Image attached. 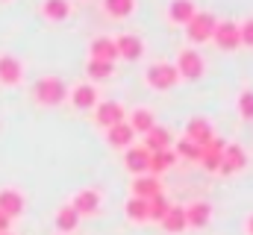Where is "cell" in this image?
I'll return each instance as SVG.
<instances>
[{
    "label": "cell",
    "instance_id": "cell-1",
    "mask_svg": "<svg viewBox=\"0 0 253 235\" xmlns=\"http://www.w3.org/2000/svg\"><path fill=\"white\" fill-rule=\"evenodd\" d=\"M33 97L42 106H59L65 97H68V88H65V82L59 77H42L33 85Z\"/></svg>",
    "mask_w": 253,
    "mask_h": 235
},
{
    "label": "cell",
    "instance_id": "cell-2",
    "mask_svg": "<svg viewBox=\"0 0 253 235\" xmlns=\"http://www.w3.org/2000/svg\"><path fill=\"white\" fill-rule=\"evenodd\" d=\"M144 79H147V85H153V88H174V85L180 82V74H177L174 65H168V62H156V65L147 68Z\"/></svg>",
    "mask_w": 253,
    "mask_h": 235
},
{
    "label": "cell",
    "instance_id": "cell-3",
    "mask_svg": "<svg viewBox=\"0 0 253 235\" xmlns=\"http://www.w3.org/2000/svg\"><path fill=\"white\" fill-rule=\"evenodd\" d=\"M215 24H218V18H215L212 12H194V15H191V21L186 24V30H189V39H191V41H197V44L209 41V39H212V30H215Z\"/></svg>",
    "mask_w": 253,
    "mask_h": 235
},
{
    "label": "cell",
    "instance_id": "cell-4",
    "mask_svg": "<svg viewBox=\"0 0 253 235\" xmlns=\"http://www.w3.org/2000/svg\"><path fill=\"white\" fill-rule=\"evenodd\" d=\"M212 41L221 50H239L242 47V41H239V24L236 21H218L215 30H212Z\"/></svg>",
    "mask_w": 253,
    "mask_h": 235
},
{
    "label": "cell",
    "instance_id": "cell-5",
    "mask_svg": "<svg viewBox=\"0 0 253 235\" xmlns=\"http://www.w3.org/2000/svg\"><path fill=\"white\" fill-rule=\"evenodd\" d=\"M94 120L100 123V126H115V123H124L126 120V112L124 106L118 103V100H103V103H97L94 106Z\"/></svg>",
    "mask_w": 253,
    "mask_h": 235
},
{
    "label": "cell",
    "instance_id": "cell-6",
    "mask_svg": "<svg viewBox=\"0 0 253 235\" xmlns=\"http://www.w3.org/2000/svg\"><path fill=\"white\" fill-rule=\"evenodd\" d=\"M245 165H248V153H245V147H239V144H227L224 153H221L218 174L230 176V174H236V171H242Z\"/></svg>",
    "mask_w": 253,
    "mask_h": 235
},
{
    "label": "cell",
    "instance_id": "cell-7",
    "mask_svg": "<svg viewBox=\"0 0 253 235\" xmlns=\"http://www.w3.org/2000/svg\"><path fill=\"white\" fill-rule=\"evenodd\" d=\"M224 147H227V141L215 135L209 144L200 147V159H197V162H200L209 174H218V165H221V153H224Z\"/></svg>",
    "mask_w": 253,
    "mask_h": 235
},
{
    "label": "cell",
    "instance_id": "cell-8",
    "mask_svg": "<svg viewBox=\"0 0 253 235\" xmlns=\"http://www.w3.org/2000/svg\"><path fill=\"white\" fill-rule=\"evenodd\" d=\"M71 209H74L80 218H83V215H94V212L100 209V191H94V188L77 191L74 200H71Z\"/></svg>",
    "mask_w": 253,
    "mask_h": 235
},
{
    "label": "cell",
    "instance_id": "cell-9",
    "mask_svg": "<svg viewBox=\"0 0 253 235\" xmlns=\"http://www.w3.org/2000/svg\"><path fill=\"white\" fill-rule=\"evenodd\" d=\"M174 68H177L180 77H186V79H197V77L203 74V56H200L197 50H183Z\"/></svg>",
    "mask_w": 253,
    "mask_h": 235
},
{
    "label": "cell",
    "instance_id": "cell-10",
    "mask_svg": "<svg viewBox=\"0 0 253 235\" xmlns=\"http://www.w3.org/2000/svg\"><path fill=\"white\" fill-rule=\"evenodd\" d=\"M171 141H174V138H171V129L156 123L153 129L144 132V144H141V147H144L147 153H159V150H171Z\"/></svg>",
    "mask_w": 253,
    "mask_h": 235
},
{
    "label": "cell",
    "instance_id": "cell-11",
    "mask_svg": "<svg viewBox=\"0 0 253 235\" xmlns=\"http://www.w3.org/2000/svg\"><path fill=\"white\" fill-rule=\"evenodd\" d=\"M209 221H212V206L206 200H194L191 206H186V227L203 230V227H209Z\"/></svg>",
    "mask_w": 253,
    "mask_h": 235
},
{
    "label": "cell",
    "instance_id": "cell-12",
    "mask_svg": "<svg viewBox=\"0 0 253 235\" xmlns=\"http://www.w3.org/2000/svg\"><path fill=\"white\" fill-rule=\"evenodd\" d=\"M186 138H189V141H194L197 147L209 144V141L215 138V132H212V123H209L206 118H191L189 126H186Z\"/></svg>",
    "mask_w": 253,
    "mask_h": 235
},
{
    "label": "cell",
    "instance_id": "cell-13",
    "mask_svg": "<svg viewBox=\"0 0 253 235\" xmlns=\"http://www.w3.org/2000/svg\"><path fill=\"white\" fill-rule=\"evenodd\" d=\"M115 47H118V56H124L126 62H135V59L144 53V41L135 36V33H124L115 39Z\"/></svg>",
    "mask_w": 253,
    "mask_h": 235
},
{
    "label": "cell",
    "instance_id": "cell-14",
    "mask_svg": "<svg viewBox=\"0 0 253 235\" xmlns=\"http://www.w3.org/2000/svg\"><path fill=\"white\" fill-rule=\"evenodd\" d=\"M0 212H3L9 221L18 218V215L24 212V194L15 191V188H3V191H0Z\"/></svg>",
    "mask_w": 253,
    "mask_h": 235
},
{
    "label": "cell",
    "instance_id": "cell-15",
    "mask_svg": "<svg viewBox=\"0 0 253 235\" xmlns=\"http://www.w3.org/2000/svg\"><path fill=\"white\" fill-rule=\"evenodd\" d=\"M156 194H162V185H159V179L150 174H141L132 179V197H138V200H150V197H156Z\"/></svg>",
    "mask_w": 253,
    "mask_h": 235
},
{
    "label": "cell",
    "instance_id": "cell-16",
    "mask_svg": "<svg viewBox=\"0 0 253 235\" xmlns=\"http://www.w3.org/2000/svg\"><path fill=\"white\" fill-rule=\"evenodd\" d=\"M24 79V65L18 62L15 56H0V82H6V85H18Z\"/></svg>",
    "mask_w": 253,
    "mask_h": 235
},
{
    "label": "cell",
    "instance_id": "cell-17",
    "mask_svg": "<svg viewBox=\"0 0 253 235\" xmlns=\"http://www.w3.org/2000/svg\"><path fill=\"white\" fill-rule=\"evenodd\" d=\"M124 165H126V171H132L135 176L147 174V165H150V153H147L144 147H126Z\"/></svg>",
    "mask_w": 253,
    "mask_h": 235
},
{
    "label": "cell",
    "instance_id": "cell-18",
    "mask_svg": "<svg viewBox=\"0 0 253 235\" xmlns=\"http://www.w3.org/2000/svg\"><path fill=\"white\" fill-rule=\"evenodd\" d=\"M159 224H162L165 233H174V235L186 233V230H189V227H186V209H183V206H171Z\"/></svg>",
    "mask_w": 253,
    "mask_h": 235
},
{
    "label": "cell",
    "instance_id": "cell-19",
    "mask_svg": "<svg viewBox=\"0 0 253 235\" xmlns=\"http://www.w3.org/2000/svg\"><path fill=\"white\" fill-rule=\"evenodd\" d=\"M88 50H91V59H100V62H115V59H118L115 39H106V36H97Z\"/></svg>",
    "mask_w": 253,
    "mask_h": 235
},
{
    "label": "cell",
    "instance_id": "cell-20",
    "mask_svg": "<svg viewBox=\"0 0 253 235\" xmlns=\"http://www.w3.org/2000/svg\"><path fill=\"white\" fill-rule=\"evenodd\" d=\"M174 162H177V153H174V150H159V153H150V165H147V174H150V176L165 174V171H168Z\"/></svg>",
    "mask_w": 253,
    "mask_h": 235
},
{
    "label": "cell",
    "instance_id": "cell-21",
    "mask_svg": "<svg viewBox=\"0 0 253 235\" xmlns=\"http://www.w3.org/2000/svg\"><path fill=\"white\" fill-rule=\"evenodd\" d=\"M106 138H109V144H112V147H129V141H132V138H135V132H132V126H129V123H115V126H109V129H106Z\"/></svg>",
    "mask_w": 253,
    "mask_h": 235
},
{
    "label": "cell",
    "instance_id": "cell-22",
    "mask_svg": "<svg viewBox=\"0 0 253 235\" xmlns=\"http://www.w3.org/2000/svg\"><path fill=\"white\" fill-rule=\"evenodd\" d=\"M194 12H197V6L191 0H171V6H168V18L174 24H189Z\"/></svg>",
    "mask_w": 253,
    "mask_h": 235
},
{
    "label": "cell",
    "instance_id": "cell-23",
    "mask_svg": "<svg viewBox=\"0 0 253 235\" xmlns=\"http://www.w3.org/2000/svg\"><path fill=\"white\" fill-rule=\"evenodd\" d=\"M68 97H71V103H74L77 109H91V106H97V91H94L91 85H77Z\"/></svg>",
    "mask_w": 253,
    "mask_h": 235
},
{
    "label": "cell",
    "instance_id": "cell-24",
    "mask_svg": "<svg viewBox=\"0 0 253 235\" xmlns=\"http://www.w3.org/2000/svg\"><path fill=\"white\" fill-rule=\"evenodd\" d=\"M42 12H44V18H50V21H68V15H71V3L68 0H44V6H42Z\"/></svg>",
    "mask_w": 253,
    "mask_h": 235
},
{
    "label": "cell",
    "instance_id": "cell-25",
    "mask_svg": "<svg viewBox=\"0 0 253 235\" xmlns=\"http://www.w3.org/2000/svg\"><path fill=\"white\" fill-rule=\"evenodd\" d=\"M126 123L132 126V132H147V129H153V126H156V118H153L150 109H135V112L129 115Z\"/></svg>",
    "mask_w": 253,
    "mask_h": 235
},
{
    "label": "cell",
    "instance_id": "cell-26",
    "mask_svg": "<svg viewBox=\"0 0 253 235\" xmlns=\"http://www.w3.org/2000/svg\"><path fill=\"white\" fill-rule=\"evenodd\" d=\"M124 212L129 221H135V224H144L147 221V200H138V197H129L124 203Z\"/></svg>",
    "mask_w": 253,
    "mask_h": 235
},
{
    "label": "cell",
    "instance_id": "cell-27",
    "mask_svg": "<svg viewBox=\"0 0 253 235\" xmlns=\"http://www.w3.org/2000/svg\"><path fill=\"white\" fill-rule=\"evenodd\" d=\"M168 209H171V203H168V197H165V194L150 197V200H147V221H162Z\"/></svg>",
    "mask_w": 253,
    "mask_h": 235
},
{
    "label": "cell",
    "instance_id": "cell-28",
    "mask_svg": "<svg viewBox=\"0 0 253 235\" xmlns=\"http://www.w3.org/2000/svg\"><path fill=\"white\" fill-rule=\"evenodd\" d=\"M77 224H80V215H77L71 206H62V209L56 212V230H59V233H71V230H77Z\"/></svg>",
    "mask_w": 253,
    "mask_h": 235
},
{
    "label": "cell",
    "instance_id": "cell-29",
    "mask_svg": "<svg viewBox=\"0 0 253 235\" xmlns=\"http://www.w3.org/2000/svg\"><path fill=\"white\" fill-rule=\"evenodd\" d=\"M112 62H100V59H88V65H85V74L91 77V79H109L112 77Z\"/></svg>",
    "mask_w": 253,
    "mask_h": 235
},
{
    "label": "cell",
    "instance_id": "cell-30",
    "mask_svg": "<svg viewBox=\"0 0 253 235\" xmlns=\"http://www.w3.org/2000/svg\"><path fill=\"white\" fill-rule=\"evenodd\" d=\"M103 6H106L109 15H115V18H126V15H132L135 0H103Z\"/></svg>",
    "mask_w": 253,
    "mask_h": 235
},
{
    "label": "cell",
    "instance_id": "cell-31",
    "mask_svg": "<svg viewBox=\"0 0 253 235\" xmlns=\"http://www.w3.org/2000/svg\"><path fill=\"white\" fill-rule=\"evenodd\" d=\"M174 153L183 156V159H189V162H197V159H200V147H197L194 141H189V138H180L177 147H174Z\"/></svg>",
    "mask_w": 253,
    "mask_h": 235
},
{
    "label": "cell",
    "instance_id": "cell-32",
    "mask_svg": "<svg viewBox=\"0 0 253 235\" xmlns=\"http://www.w3.org/2000/svg\"><path fill=\"white\" fill-rule=\"evenodd\" d=\"M239 115L245 120H253V91H242L239 94Z\"/></svg>",
    "mask_w": 253,
    "mask_h": 235
},
{
    "label": "cell",
    "instance_id": "cell-33",
    "mask_svg": "<svg viewBox=\"0 0 253 235\" xmlns=\"http://www.w3.org/2000/svg\"><path fill=\"white\" fill-rule=\"evenodd\" d=\"M239 41L245 47H253V18H248L245 24H239Z\"/></svg>",
    "mask_w": 253,
    "mask_h": 235
},
{
    "label": "cell",
    "instance_id": "cell-34",
    "mask_svg": "<svg viewBox=\"0 0 253 235\" xmlns=\"http://www.w3.org/2000/svg\"><path fill=\"white\" fill-rule=\"evenodd\" d=\"M3 233H9V218L0 212V235H3Z\"/></svg>",
    "mask_w": 253,
    "mask_h": 235
},
{
    "label": "cell",
    "instance_id": "cell-35",
    "mask_svg": "<svg viewBox=\"0 0 253 235\" xmlns=\"http://www.w3.org/2000/svg\"><path fill=\"white\" fill-rule=\"evenodd\" d=\"M248 233L253 235V215H251V218H248Z\"/></svg>",
    "mask_w": 253,
    "mask_h": 235
}]
</instances>
